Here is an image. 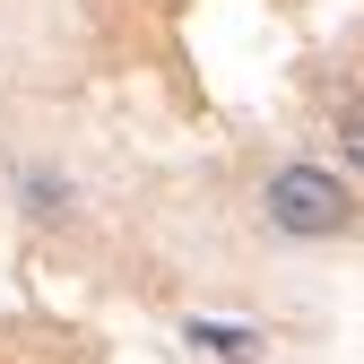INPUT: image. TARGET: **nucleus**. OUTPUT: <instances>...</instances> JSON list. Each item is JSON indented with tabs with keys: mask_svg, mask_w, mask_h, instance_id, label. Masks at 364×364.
Here are the masks:
<instances>
[{
	"mask_svg": "<svg viewBox=\"0 0 364 364\" xmlns=\"http://www.w3.org/2000/svg\"><path fill=\"white\" fill-rule=\"evenodd\" d=\"M260 217L278 225V235H295V243H338L347 225H355V191L330 173V165H278L269 173V191H260Z\"/></svg>",
	"mask_w": 364,
	"mask_h": 364,
	"instance_id": "f257e3e1",
	"label": "nucleus"
},
{
	"mask_svg": "<svg viewBox=\"0 0 364 364\" xmlns=\"http://www.w3.org/2000/svg\"><path fill=\"white\" fill-rule=\"evenodd\" d=\"M191 347L200 355H217V364H260V330H243V321H191Z\"/></svg>",
	"mask_w": 364,
	"mask_h": 364,
	"instance_id": "f03ea898",
	"label": "nucleus"
},
{
	"mask_svg": "<svg viewBox=\"0 0 364 364\" xmlns=\"http://www.w3.org/2000/svg\"><path fill=\"white\" fill-rule=\"evenodd\" d=\"M338 156H347V165L364 173V96H355V105L338 113Z\"/></svg>",
	"mask_w": 364,
	"mask_h": 364,
	"instance_id": "7ed1b4c3",
	"label": "nucleus"
}]
</instances>
